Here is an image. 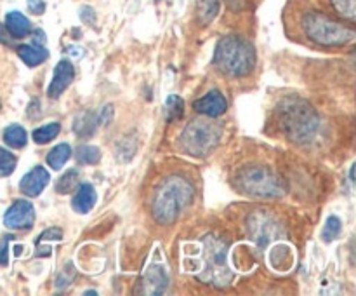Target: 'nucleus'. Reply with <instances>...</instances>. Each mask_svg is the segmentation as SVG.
<instances>
[{
  "label": "nucleus",
  "instance_id": "obj_1",
  "mask_svg": "<svg viewBox=\"0 0 356 296\" xmlns=\"http://www.w3.org/2000/svg\"><path fill=\"white\" fill-rule=\"evenodd\" d=\"M193 187L183 176H169L159 185L153 195L152 212L160 225H172L193 201Z\"/></svg>",
  "mask_w": 356,
  "mask_h": 296
},
{
  "label": "nucleus",
  "instance_id": "obj_2",
  "mask_svg": "<svg viewBox=\"0 0 356 296\" xmlns=\"http://www.w3.org/2000/svg\"><path fill=\"white\" fill-rule=\"evenodd\" d=\"M214 65L228 77H245L256 66V49L240 35H226L216 45Z\"/></svg>",
  "mask_w": 356,
  "mask_h": 296
},
{
  "label": "nucleus",
  "instance_id": "obj_3",
  "mask_svg": "<svg viewBox=\"0 0 356 296\" xmlns=\"http://www.w3.org/2000/svg\"><path fill=\"white\" fill-rule=\"evenodd\" d=\"M278 118L285 134L296 143H308L318 131V115L309 103L299 98H289L278 107Z\"/></svg>",
  "mask_w": 356,
  "mask_h": 296
},
{
  "label": "nucleus",
  "instance_id": "obj_4",
  "mask_svg": "<svg viewBox=\"0 0 356 296\" xmlns=\"http://www.w3.org/2000/svg\"><path fill=\"white\" fill-rule=\"evenodd\" d=\"M302 28L305 33L320 45H346L355 40L353 28L337 23L318 10H309L302 17Z\"/></svg>",
  "mask_w": 356,
  "mask_h": 296
},
{
  "label": "nucleus",
  "instance_id": "obj_5",
  "mask_svg": "<svg viewBox=\"0 0 356 296\" xmlns=\"http://www.w3.org/2000/svg\"><path fill=\"white\" fill-rule=\"evenodd\" d=\"M204 267H202L198 279L207 284L218 286V288H225L232 282L233 275L232 270L226 263V253H228V246L222 242L219 237L209 233L204 240Z\"/></svg>",
  "mask_w": 356,
  "mask_h": 296
},
{
  "label": "nucleus",
  "instance_id": "obj_6",
  "mask_svg": "<svg viewBox=\"0 0 356 296\" xmlns=\"http://www.w3.org/2000/svg\"><path fill=\"white\" fill-rule=\"evenodd\" d=\"M221 138V129L209 120H193L184 127L179 138L181 148L193 157H207L214 152Z\"/></svg>",
  "mask_w": 356,
  "mask_h": 296
},
{
  "label": "nucleus",
  "instance_id": "obj_7",
  "mask_svg": "<svg viewBox=\"0 0 356 296\" xmlns=\"http://www.w3.org/2000/svg\"><path fill=\"white\" fill-rule=\"evenodd\" d=\"M236 183L245 194L254 195V197L273 198L284 195V185L280 178L266 167H247L238 174Z\"/></svg>",
  "mask_w": 356,
  "mask_h": 296
},
{
  "label": "nucleus",
  "instance_id": "obj_8",
  "mask_svg": "<svg viewBox=\"0 0 356 296\" xmlns=\"http://www.w3.org/2000/svg\"><path fill=\"white\" fill-rule=\"evenodd\" d=\"M169 286V275L163 261H152L141 277L139 293L143 295H163Z\"/></svg>",
  "mask_w": 356,
  "mask_h": 296
},
{
  "label": "nucleus",
  "instance_id": "obj_9",
  "mask_svg": "<svg viewBox=\"0 0 356 296\" xmlns=\"http://www.w3.org/2000/svg\"><path fill=\"white\" fill-rule=\"evenodd\" d=\"M33 221L35 209L28 201H16L3 215V225L10 230H28Z\"/></svg>",
  "mask_w": 356,
  "mask_h": 296
},
{
  "label": "nucleus",
  "instance_id": "obj_10",
  "mask_svg": "<svg viewBox=\"0 0 356 296\" xmlns=\"http://www.w3.org/2000/svg\"><path fill=\"white\" fill-rule=\"evenodd\" d=\"M75 79V68H73L72 63L68 59H61V61L56 65L54 75H52L51 84L47 87V94L52 100H58L63 93H65L66 87L73 82Z\"/></svg>",
  "mask_w": 356,
  "mask_h": 296
},
{
  "label": "nucleus",
  "instance_id": "obj_11",
  "mask_svg": "<svg viewBox=\"0 0 356 296\" xmlns=\"http://www.w3.org/2000/svg\"><path fill=\"white\" fill-rule=\"evenodd\" d=\"M49 180H51L49 171L45 169V167L37 166L24 174L23 180L19 181V188L24 195H28V197H37V195H40L42 190L47 187Z\"/></svg>",
  "mask_w": 356,
  "mask_h": 296
},
{
  "label": "nucleus",
  "instance_id": "obj_12",
  "mask_svg": "<svg viewBox=\"0 0 356 296\" xmlns=\"http://www.w3.org/2000/svg\"><path fill=\"white\" fill-rule=\"evenodd\" d=\"M195 111L207 117H221L226 110H228V101L222 96L219 91H211L209 94L202 96L193 103Z\"/></svg>",
  "mask_w": 356,
  "mask_h": 296
},
{
  "label": "nucleus",
  "instance_id": "obj_13",
  "mask_svg": "<svg viewBox=\"0 0 356 296\" xmlns=\"http://www.w3.org/2000/svg\"><path fill=\"white\" fill-rule=\"evenodd\" d=\"M97 201L96 190L90 183H82L76 187V194L73 195L72 208L75 212H80V215H86L90 209L94 208Z\"/></svg>",
  "mask_w": 356,
  "mask_h": 296
},
{
  "label": "nucleus",
  "instance_id": "obj_14",
  "mask_svg": "<svg viewBox=\"0 0 356 296\" xmlns=\"http://www.w3.org/2000/svg\"><path fill=\"white\" fill-rule=\"evenodd\" d=\"M6 28L13 38H23L30 35L31 23L24 14L13 10L6 16Z\"/></svg>",
  "mask_w": 356,
  "mask_h": 296
},
{
  "label": "nucleus",
  "instance_id": "obj_15",
  "mask_svg": "<svg viewBox=\"0 0 356 296\" xmlns=\"http://www.w3.org/2000/svg\"><path fill=\"white\" fill-rule=\"evenodd\" d=\"M16 51H17V56H19L28 66H38L49 58L47 49H45L44 45H38V44L19 45Z\"/></svg>",
  "mask_w": 356,
  "mask_h": 296
},
{
  "label": "nucleus",
  "instance_id": "obj_16",
  "mask_svg": "<svg viewBox=\"0 0 356 296\" xmlns=\"http://www.w3.org/2000/svg\"><path fill=\"white\" fill-rule=\"evenodd\" d=\"M97 124H99L97 115L87 111V114H82L80 117H76V120L73 122V131H75V134L80 136V138H89V136H92V132L96 131Z\"/></svg>",
  "mask_w": 356,
  "mask_h": 296
},
{
  "label": "nucleus",
  "instance_id": "obj_17",
  "mask_svg": "<svg viewBox=\"0 0 356 296\" xmlns=\"http://www.w3.org/2000/svg\"><path fill=\"white\" fill-rule=\"evenodd\" d=\"M70 157H72V148H70L68 143H59L58 146H54V148L49 152L47 155L49 167L54 171H59L66 162H68Z\"/></svg>",
  "mask_w": 356,
  "mask_h": 296
},
{
  "label": "nucleus",
  "instance_id": "obj_18",
  "mask_svg": "<svg viewBox=\"0 0 356 296\" xmlns=\"http://www.w3.org/2000/svg\"><path fill=\"white\" fill-rule=\"evenodd\" d=\"M3 141H6V145H9L10 148H23L28 141V134L26 131H24V127L13 124L3 131Z\"/></svg>",
  "mask_w": 356,
  "mask_h": 296
},
{
  "label": "nucleus",
  "instance_id": "obj_19",
  "mask_svg": "<svg viewBox=\"0 0 356 296\" xmlns=\"http://www.w3.org/2000/svg\"><path fill=\"white\" fill-rule=\"evenodd\" d=\"M219 13V0H197V16L202 24H209Z\"/></svg>",
  "mask_w": 356,
  "mask_h": 296
},
{
  "label": "nucleus",
  "instance_id": "obj_20",
  "mask_svg": "<svg viewBox=\"0 0 356 296\" xmlns=\"http://www.w3.org/2000/svg\"><path fill=\"white\" fill-rule=\"evenodd\" d=\"M163 115H165V118L169 122L179 120V118H183V115H184L183 98L176 96V94H172V96L167 98L165 107H163Z\"/></svg>",
  "mask_w": 356,
  "mask_h": 296
},
{
  "label": "nucleus",
  "instance_id": "obj_21",
  "mask_svg": "<svg viewBox=\"0 0 356 296\" xmlns=\"http://www.w3.org/2000/svg\"><path fill=\"white\" fill-rule=\"evenodd\" d=\"M79 180H80V174L76 169H70L56 181V192L58 194H72L73 190H76L79 187Z\"/></svg>",
  "mask_w": 356,
  "mask_h": 296
},
{
  "label": "nucleus",
  "instance_id": "obj_22",
  "mask_svg": "<svg viewBox=\"0 0 356 296\" xmlns=\"http://www.w3.org/2000/svg\"><path fill=\"white\" fill-rule=\"evenodd\" d=\"M61 131V125L58 122H52V124L42 125V127L35 129L33 131V141L38 143V145H45V143L52 141L56 136Z\"/></svg>",
  "mask_w": 356,
  "mask_h": 296
},
{
  "label": "nucleus",
  "instance_id": "obj_23",
  "mask_svg": "<svg viewBox=\"0 0 356 296\" xmlns=\"http://www.w3.org/2000/svg\"><path fill=\"white\" fill-rule=\"evenodd\" d=\"M76 162L86 164V166H90V164H97L101 160V150L97 146L83 145L76 148Z\"/></svg>",
  "mask_w": 356,
  "mask_h": 296
},
{
  "label": "nucleus",
  "instance_id": "obj_24",
  "mask_svg": "<svg viewBox=\"0 0 356 296\" xmlns=\"http://www.w3.org/2000/svg\"><path fill=\"white\" fill-rule=\"evenodd\" d=\"M330 3L339 16L353 23L356 17V0H330Z\"/></svg>",
  "mask_w": 356,
  "mask_h": 296
},
{
  "label": "nucleus",
  "instance_id": "obj_25",
  "mask_svg": "<svg viewBox=\"0 0 356 296\" xmlns=\"http://www.w3.org/2000/svg\"><path fill=\"white\" fill-rule=\"evenodd\" d=\"M16 169V157L6 148H0V176H9Z\"/></svg>",
  "mask_w": 356,
  "mask_h": 296
},
{
  "label": "nucleus",
  "instance_id": "obj_26",
  "mask_svg": "<svg viewBox=\"0 0 356 296\" xmlns=\"http://www.w3.org/2000/svg\"><path fill=\"white\" fill-rule=\"evenodd\" d=\"M341 228H343V225H341V219L337 218V216H330L325 223V228H323L322 239L325 240V242H330V240H334L336 237H339Z\"/></svg>",
  "mask_w": 356,
  "mask_h": 296
},
{
  "label": "nucleus",
  "instance_id": "obj_27",
  "mask_svg": "<svg viewBox=\"0 0 356 296\" xmlns=\"http://www.w3.org/2000/svg\"><path fill=\"white\" fill-rule=\"evenodd\" d=\"M13 239L10 235L3 237V240L0 242V265L2 267H7V263H9V254H7V249H9V240Z\"/></svg>",
  "mask_w": 356,
  "mask_h": 296
},
{
  "label": "nucleus",
  "instance_id": "obj_28",
  "mask_svg": "<svg viewBox=\"0 0 356 296\" xmlns=\"http://www.w3.org/2000/svg\"><path fill=\"white\" fill-rule=\"evenodd\" d=\"M28 10H30L31 14L40 16V14L45 13V2L44 0H28Z\"/></svg>",
  "mask_w": 356,
  "mask_h": 296
},
{
  "label": "nucleus",
  "instance_id": "obj_29",
  "mask_svg": "<svg viewBox=\"0 0 356 296\" xmlns=\"http://www.w3.org/2000/svg\"><path fill=\"white\" fill-rule=\"evenodd\" d=\"M9 37H10V33H9V31H7V28L0 24V42H2V44H10V38Z\"/></svg>",
  "mask_w": 356,
  "mask_h": 296
},
{
  "label": "nucleus",
  "instance_id": "obj_30",
  "mask_svg": "<svg viewBox=\"0 0 356 296\" xmlns=\"http://www.w3.org/2000/svg\"><path fill=\"white\" fill-rule=\"evenodd\" d=\"M33 35H35L33 44H38V45H44L45 44V33H44V31H42V30H35Z\"/></svg>",
  "mask_w": 356,
  "mask_h": 296
},
{
  "label": "nucleus",
  "instance_id": "obj_31",
  "mask_svg": "<svg viewBox=\"0 0 356 296\" xmlns=\"http://www.w3.org/2000/svg\"><path fill=\"white\" fill-rule=\"evenodd\" d=\"M14 253H16V256H19V254H21V246H17L16 249H14Z\"/></svg>",
  "mask_w": 356,
  "mask_h": 296
}]
</instances>
